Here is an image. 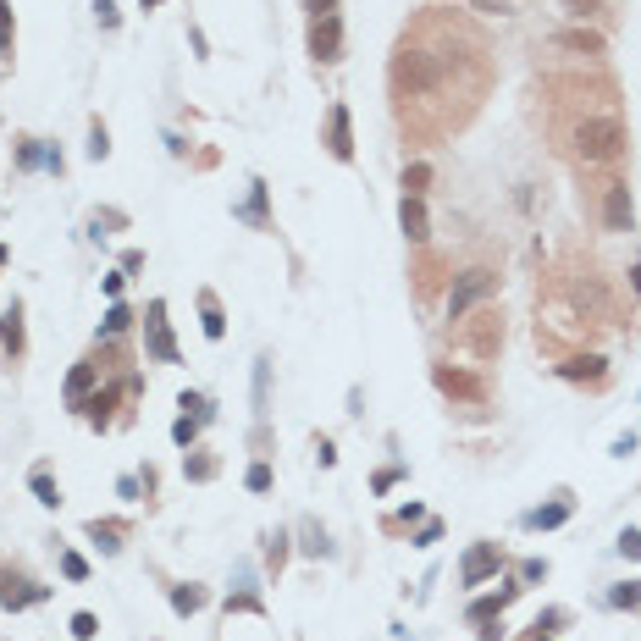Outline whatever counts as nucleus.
I'll list each match as a JSON object with an SVG mask.
<instances>
[{"mask_svg": "<svg viewBox=\"0 0 641 641\" xmlns=\"http://www.w3.org/2000/svg\"><path fill=\"white\" fill-rule=\"evenodd\" d=\"M398 476H404V470H398V465H393V470H376V492H387V486H393V481H398Z\"/></svg>", "mask_w": 641, "mask_h": 641, "instance_id": "obj_41", "label": "nucleus"}, {"mask_svg": "<svg viewBox=\"0 0 641 641\" xmlns=\"http://www.w3.org/2000/svg\"><path fill=\"white\" fill-rule=\"evenodd\" d=\"M398 227H404L415 244L426 238V205H420V199H409V194H404V205H398Z\"/></svg>", "mask_w": 641, "mask_h": 641, "instance_id": "obj_15", "label": "nucleus"}, {"mask_svg": "<svg viewBox=\"0 0 641 641\" xmlns=\"http://www.w3.org/2000/svg\"><path fill=\"white\" fill-rule=\"evenodd\" d=\"M61 576H66V581H84V576H89V564H84L78 553H61Z\"/></svg>", "mask_w": 641, "mask_h": 641, "instance_id": "obj_33", "label": "nucleus"}, {"mask_svg": "<svg viewBox=\"0 0 641 641\" xmlns=\"http://www.w3.org/2000/svg\"><path fill=\"white\" fill-rule=\"evenodd\" d=\"M0 343H6L12 354H23V305L12 299V310L0 315Z\"/></svg>", "mask_w": 641, "mask_h": 641, "instance_id": "obj_17", "label": "nucleus"}, {"mask_svg": "<svg viewBox=\"0 0 641 641\" xmlns=\"http://www.w3.org/2000/svg\"><path fill=\"white\" fill-rule=\"evenodd\" d=\"M432 376H437V387H443L448 398H465V404H481V398H486L481 376H470V371H448V366H437Z\"/></svg>", "mask_w": 641, "mask_h": 641, "instance_id": "obj_9", "label": "nucleus"}, {"mask_svg": "<svg viewBox=\"0 0 641 641\" xmlns=\"http://www.w3.org/2000/svg\"><path fill=\"white\" fill-rule=\"evenodd\" d=\"M265 558H271V569H282V558H288V536H282V531L271 536V547H265Z\"/></svg>", "mask_w": 641, "mask_h": 641, "instance_id": "obj_35", "label": "nucleus"}, {"mask_svg": "<svg viewBox=\"0 0 641 641\" xmlns=\"http://www.w3.org/2000/svg\"><path fill=\"white\" fill-rule=\"evenodd\" d=\"M564 382H603V360H597V354H586V360H569V366H564Z\"/></svg>", "mask_w": 641, "mask_h": 641, "instance_id": "obj_21", "label": "nucleus"}, {"mask_svg": "<svg viewBox=\"0 0 641 641\" xmlns=\"http://www.w3.org/2000/svg\"><path fill=\"white\" fill-rule=\"evenodd\" d=\"M531 641H547V636H531Z\"/></svg>", "mask_w": 641, "mask_h": 641, "instance_id": "obj_45", "label": "nucleus"}, {"mask_svg": "<svg viewBox=\"0 0 641 641\" xmlns=\"http://www.w3.org/2000/svg\"><path fill=\"white\" fill-rule=\"evenodd\" d=\"M95 17H100V28H116L122 23V12L111 6V0H95Z\"/></svg>", "mask_w": 641, "mask_h": 641, "instance_id": "obj_36", "label": "nucleus"}, {"mask_svg": "<svg viewBox=\"0 0 641 641\" xmlns=\"http://www.w3.org/2000/svg\"><path fill=\"white\" fill-rule=\"evenodd\" d=\"M625 150V122L619 116H586L576 127V155L581 161H614Z\"/></svg>", "mask_w": 641, "mask_h": 641, "instance_id": "obj_2", "label": "nucleus"}, {"mask_svg": "<svg viewBox=\"0 0 641 641\" xmlns=\"http://www.w3.org/2000/svg\"><path fill=\"white\" fill-rule=\"evenodd\" d=\"M515 597H520V586H515V581H504V586H497L492 597L470 603V625H492V619H497V614H504V608H509Z\"/></svg>", "mask_w": 641, "mask_h": 641, "instance_id": "obj_11", "label": "nucleus"}, {"mask_svg": "<svg viewBox=\"0 0 641 641\" xmlns=\"http://www.w3.org/2000/svg\"><path fill=\"white\" fill-rule=\"evenodd\" d=\"M244 486H249V492H271V465H249Z\"/></svg>", "mask_w": 641, "mask_h": 641, "instance_id": "obj_31", "label": "nucleus"}, {"mask_svg": "<svg viewBox=\"0 0 641 641\" xmlns=\"http://www.w3.org/2000/svg\"><path fill=\"white\" fill-rule=\"evenodd\" d=\"M127 326H133V310H127V305H111L105 321H100V337H122Z\"/></svg>", "mask_w": 641, "mask_h": 641, "instance_id": "obj_23", "label": "nucleus"}, {"mask_svg": "<svg viewBox=\"0 0 641 641\" xmlns=\"http://www.w3.org/2000/svg\"><path fill=\"white\" fill-rule=\"evenodd\" d=\"M50 597V586H34L28 576H12V569H0V608H34V603H45Z\"/></svg>", "mask_w": 641, "mask_h": 641, "instance_id": "obj_8", "label": "nucleus"}, {"mask_svg": "<svg viewBox=\"0 0 641 641\" xmlns=\"http://www.w3.org/2000/svg\"><path fill=\"white\" fill-rule=\"evenodd\" d=\"M310 55L315 61H337L343 55V17L337 12H315L310 17Z\"/></svg>", "mask_w": 641, "mask_h": 641, "instance_id": "obj_5", "label": "nucleus"}, {"mask_svg": "<svg viewBox=\"0 0 641 641\" xmlns=\"http://www.w3.org/2000/svg\"><path fill=\"white\" fill-rule=\"evenodd\" d=\"M426 183H432V166H426V161L404 166V194H409V199H420V194H426Z\"/></svg>", "mask_w": 641, "mask_h": 641, "instance_id": "obj_24", "label": "nucleus"}, {"mask_svg": "<svg viewBox=\"0 0 641 641\" xmlns=\"http://www.w3.org/2000/svg\"><path fill=\"white\" fill-rule=\"evenodd\" d=\"M497 343H504V321H497L492 310H481V315L470 321V348H476V354H492Z\"/></svg>", "mask_w": 641, "mask_h": 641, "instance_id": "obj_12", "label": "nucleus"}, {"mask_svg": "<svg viewBox=\"0 0 641 641\" xmlns=\"http://www.w3.org/2000/svg\"><path fill=\"white\" fill-rule=\"evenodd\" d=\"M542 576H547V564H542V558H531V564L520 569V581H542Z\"/></svg>", "mask_w": 641, "mask_h": 641, "instance_id": "obj_39", "label": "nucleus"}, {"mask_svg": "<svg viewBox=\"0 0 641 641\" xmlns=\"http://www.w3.org/2000/svg\"><path fill=\"white\" fill-rule=\"evenodd\" d=\"M17 55V17H12V6L0 0V61H12Z\"/></svg>", "mask_w": 641, "mask_h": 641, "instance_id": "obj_20", "label": "nucleus"}, {"mask_svg": "<svg viewBox=\"0 0 641 641\" xmlns=\"http://www.w3.org/2000/svg\"><path fill=\"white\" fill-rule=\"evenodd\" d=\"M608 608H641V581H625L608 592Z\"/></svg>", "mask_w": 641, "mask_h": 641, "instance_id": "obj_27", "label": "nucleus"}, {"mask_svg": "<svg viewBox=\"0 0 641 641\" xmlns=\"http://www.w3.org/2000/svg\"><path fill=\"white\" fill-rule=\"evenodd\" d=\"M619 553L641 564V531H619Z\"/></svg>", "mask_w": 641, "mask_h": 641, "instance_id": "obj_34", "label": "nucleus"}, {"mask_svg": "<svg viewBox=\"0 0 641 641\" xmlns=\"http://www.w3.org/2000/svg\"><path fill=\"white\" fill-rule=\"evenodd\" d=\"M497 569H504V547H497V542H476L465 553V564H459V581L465 586H481L486 576H497Z\"/></svg>", "mask_w": 641, "mask_h": 641, "instance_id": "obj_6", "label": "nucleus"}, {"mask_svg": "<svg viewBox=\"0 0 641 641\" xmlns=\"http://www.w3.org/2000/svg\"><path fill=\"white\" fill-rule=\"evenodd\" d=\"M89 536H95L105 553H116V547H122V536H127V526H122V520H89Z\"/></svg>", "mask_w": 641, "mask_h": 641, "instance_id": "obj_18", "label": "nucleus"}, {"mask_svg": "<svg viewBox=\"0 0 641 641\" xmlns=\"http://www.w3.org/2000/svg\"><path fill=\"white\" fill-rule=\"evenodd\" d=\"M73 636H78V641H95V636H100V619H95V614H73Z\"/></svg>", "mask_w": 641, "mask_h": 641, "instance_id": "obj_32", "label": "nucleus"}, {"mask_svg": "<svg viewBox=\"0 0 641 641\" xmlns=\"http://www.w3.org/2000/svg\"><path fill=\"white\" fill-rule=\"evenodd\" d=\"M95 376H100V366H95V360H84V366H78L73 376H66V404H73V409L84 404V393L95 387Z\"/></svg>", "mask_w": 641, "mask_h": 641, "instance_id": "obj_16", "label": "nucleus"}, {"mask_svg": "<svg viewBox=\"0 0 641 641\" xmlns=\"http://www.w3.org/2000/svg\"><path fill=\"white\" fill-rule=\"evenodd\" d=\"M603 227L630 233V188L625 183H608V194H603Z\"/></svg>", "mask_w": 641, "mask_h": 641, "instance_id": "obj_10", "label": "nucleus"}, {"mask_svg": "<svg viewBox=\"0 0 641 641\" xmlns=\"http://www.w3.org/2000/svg\"><path fill=\"white\" fill-rule=\"evenodd\" d=\"M437 536H443V526H437V520H432V526H426V531H420V536H415V547H432V542H437Z\"/></svg>", "mask_w": 641, "mask_h": 641, "instance_id": "obj_40", "label": "nucleus"}, {"mask_svg": "<svg viewBox=\"0 0 641 641\" xmlns=\"http://www.w3.org/2000/svg\"><path fill=\"white\" fill-rule=\"evenodd\" d=\"M111 155V133H105V122H95L89 127V161H105Z\"/></svg>", "mask_w": 641, "mask_h": 641, "instance_id": "obj_30", "label": "nucleus"}, {"mask_svg": "<svg viewBox=\"0 0 641 641\" xmlns=\"http://www.w3.org/2000/svg\"><path fill=\"white\" fill-rule=\"evenodd\" d=\"M448 55H432V50H420V45H398V55H393V95L398 100H426V95H437L443 89V78H448Z\"/></svg>", "mask_w": 641, "mask_h": 641, "instance_id": "obj_1", "label": "nucleus"}, {"mask_svg": "<svg viewBox=\"0 0 641 641\" xmlns=\"http://www.w3.org/2000/svg\"><path fill=\"white\" fill-rule=\"evenodd\" d=\"M569 520V497H558V504H542V509H531L520 526L526 531H553V526H564Z\"/></svg>", "mask_w": 641, "mask_h": 641, "instance_id": "obj_13", "label": "nucleus"}, {"mask_svg": "<svg viewBox=\"0 0 641 641\" xmlns=\"http://www.w3.org/2000/svg\"><path fill=\"white\" fill-rule=\"evenodd\" d=\"M564 12H576V17H592V12H603V0H564Z\"/></svg>", "mask_w": 641, "mask_h": 641, "instance_id": "obj_37", "label": "nucleus"}, {"mask_svg": "<svg viewBox=\"0 0 641 641\" xmlns=\"http://www.w3.org/2000/svg\"><path fill=\"white\" fill-rule=\"evenodd\" d=\"M321 145L332 161H354V133H348V105H326V133H321Z\"/></svg>", "mask_w": 641, "mask_h": 641, "instance_id": "obj_7", "label": "nucleus"}, {"mask_svg": "<svg viewBox=\"0 0 641 641\" xmlns=\"http://www.w3.org/2000/svg\"><path fill=\"white\" fill-rule=\"evenodd\" d=\"M310 558H321V553H332V542H326V531L315 526V520H305V542H299Z\"/></svg>", "mask_w": 641, "mask_h": 641, "instance_id": "obj_26", "label": "nucleus"}, {"mask_svg": "<svg viewBox=\"0 0 641 641\" xmlns=\"http://www.w3.org/2000/svg\"><path fill=\"white\" fill-rule=\"evenodd\" d=\"M145 6H161V0H145Z\"/></svg>", "mask_w": 641, "mask_h": 641, "instance_id": "obj_44", "label": "nucleus"}, {"mask_svg": "<svg viewBox=\"0 0 641 641\" xmlns=\"http://www.w3.org/2000/svg\"><path fill=\"white\" fill-rule=\"evenodd\" d=\"M310 12H337V0H305Z\"/></svg>", "mask_w": 641, "mask_h": 641, "instance_id": "obj_42", "label": "nucleus"}, {"mask_svg": "<svg viewBox=\"0 0 641 641\" xmlns=\"http://www.w3.org/2000/svg\"><path fill=\"white\" fill-rule=\"evenodd\" d=\"M486 294H497V276H492V271H481V265H476V271H465V276L454 282V294H448V321H465V315H470V305H481Z\"/></svg>", "mask_w": 641, "mask_h": 641, "instance_id": "obj_3", "label": "nucleus"}, {"mask_svg": "<svg viewBox=\"0 0 641 641\" xmlns=\"http://www.w3.org/2000/svg\"><path fill=\"white\" fill-rule=\"evenodd\" d=\"M188 476H194V481H210V476H216V459H194Z\"/></svg>", "mask_w": 641, "mask_h": 641, "instance_id": "obj_38", "label": "nucleus"}, {"mask_svg": "<svg viewBox=\"0 0 641 641\" xmlns=\"http://www.w3.org/2000/svg\"><path fill=\"white\" fill-rule=\"evenodd\" d=\"M145 354L155 366H177V343H172V326H166V305L155 299L145 310Z\"/></svg>", "mask_w": 641, "mask_h": 641, "instance_id": "obj_4", "label": "nucleus"}, {"mask_svg": "<svg viewBox=\"0 0 641 641\" xmlns=\"http://www.w3.org/2000/svg\"><path fill=\"white\" fill-rule=\"evenodd\" d=\"M233 216L238 222H255V227H271V216H265V183H249V205H238Z\"/></svg>", "mask_w": 641, "mask_h": 641, "instance_id": "obj_14", "label": "nucleus"}, {"mask_svg": "<svg viewBox=\"0 0 641 641\" xmlns=\"http://www.w3.org/2000/svg\"><path fill=\"white\" fill-rule=\"evenodd\" d=\"M194 437H199V420H194V415H188V409H183V415H177V420H172V443H177V448H188V443H194Z\"/></svg>", "mask_w": 641, "mask_h": 641, "instance_id": "obj_28", "label": "nucleus"}, {"mask_svg": "<svg viewBox=\"0 0 641 641\" xmlns=\"http://www.w3.org/2000/svg\"><path fill=\"white\" fill-rule=\"evenodd\" d=\"M28 486H34V497H39V504H45V509H55V504H61V486H55V476H50L45 465H39V470L28 476Z\"/></svg>", "mask_w": 641, "mask_h": 641, "instance_id": "obj_19", "label": "nucleus"}, {"mask_svg": "<svg viewBox=\"0 0 641 641\" xmlns=\"http://www.w3.org/2000/svg\"><path fill=\"white\" fill-rule=\"evenodd\" d=\"M558 45H569V50H586V55H603V39H597V34H581V28H576V34H558Z\"/></svg>", "mask_w": 641, "mask_h": 641, "instance_id": "obj_29", "label": "nucleus"}, {"mask_svg": "<svg viewBox=\"0 0 641 641\" xmlns=\"http://www.w3.org/2000/svg\"><path fill=\"white\" fill-rule=\"evenodd\" d=\"M172 608L177 614H199L205 608V592L199 586H172Z\"/></svg>", "mask_w": 641, "mask_h": 641, "instance_id": "obj_25", "label": "nucleus"}, {"mask_svg": "<svg viewBox=\"0 0 641 641\" xmlns=\"http://www.w3.org/2000/svg\"><path fill=\"white\" fill-rule=\"evenodd\" d=\"M199 310H205V337H227V321H222L216 294H199Z\"/></svg>", "mask_w": 641, "mask_h": 641, "instance_id": "obj_22", "label": "nucleus"}, {"mask_svg": "<svg viewBox=\"0 0 641 641\" xmlns=\"http://www.w3.org/2000/svg\"><path fill=\"white\" fill-rule=\"evenodd\" d=\"M0 260H6V244H0Z\"/></svg>", "mask_w": 641, "mask_h": 641, "instance_id": "obj_43", "label": "nucleus"}]
</instances>
